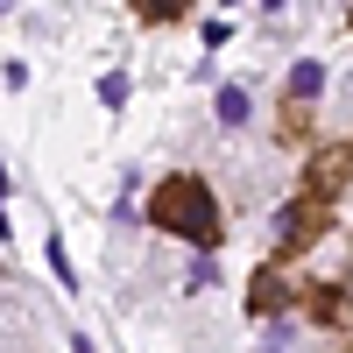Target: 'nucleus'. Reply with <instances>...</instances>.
I'll use <instances>...</instances> for the list:
<instances>
[{"instance_id":"f257e3e1","label":"nucleus","mask_w":353,"mask_h":353,"mask_svg":"<svg viewBox=\"0 0 353 353\" xmlns=\"http://www.w3.org/2000/svg\"><path fill=\"white\" fill-rule=\"evenodd\" d=\"M149 219L163 233H184L191 248H219V205H212V191H205L198 176H170V184H156Z\"/></svg>"},{"instance_id":"f03ea898","label":"nucleus","mask_w":353,"mask_h":353,"mask_svg":"<svg viewBox=\"0 0 353 353\" xmlns=\"http://www.w3.org/2000/svg\"><path fill=\"white\" fill-rule=\"evenodd\" d=\"M318 212H325V191L304 198V205H283L269 226H276V241H283V248H304V241H311V226H318Z\"/></svg>"},{"instance_id":"7ed1b4c3","label":"nucleus","mask_w":353,"mask_h":353,"mask_svg":"<svg viewBox=\"0 0 353 353\" xmlns=\"http://www.w3.org/2000/svg\"><path fill=\"white\" fill-rule=\"evenodd\" d=\"M283 297H290V290H283V276H269V269H261V276H254V290H248L254 318H276V311H283Z\"/></svg>"},{"instance_id":"20e7f679","label":"nucleus","mask_w":353,"mask_h":353,"mask_svg":"<svg viewBox=\"0 0 353 353\" xmlns=\"http://www.w3.org/2000/svg\"><path fill=\"white\" fill-rule=\"evenodd\" d=\"M318 92H325V64H318V57H304V64L290 71V99L304 106V99H318Z\"/></svg>"},{"instance_id":"39448f33","label":"nucleus","mask_w":353,"mask_h":353,"mask_svg":"<svg viewBox=\"0 0 353 353\" xmlns=\"http://www.w3.org/2000/svg\"><path fill=\"white\" fill-rule=\"evenodd\" d=\"M248 113H254L248 92H241V85H226V92H219V121H226V128H248Z\"/></svg>"},{"instance_id":"423d86ee","label":"nucleus","mask_w":353,"mask_h":353,"mask_svg":"<svg viewBox=\"0 0 353 353\" xmlns=\"http://www.w3.org/2000/svg\"><path fill=\"white\" fill-rule=\"evenodd\" d=\"M134 8L149 14V21H176V14H184V0H134Z\"/></svg>"},{"instance_id":"0eeeda50","label":"nucleus","mask_w":353,"mask_h":353,"mask_svg":"<svg viewBox=\"0 0 353 353\" xmlns=\"http://www.w3.org/2000/svg\"><path fill=\"white\" fill-rule=\"evenodd\" d=\"M50 269H57V283H64V290L78 283V276H71V254H64V241H50Z\"/></svg>"},{"instance_id":"6e6552de","label":"nucleus","mask_w":353,"mask_h":353,"mask_svg":"<svg viewBox=\"0 0 353 353\" xmlns=\"http://www.w3.org/2000/svg\"><path fill=\"white\" fill-rule=\"evenodd\" d=\"M71 353H99V346H92V339H85V332H78V339H71Z\"/></svg>"},{"instance_id":"1a4fd4ad","label":"nucleus","mask_w":353,"mask_h":353,"mask_svg":"<svg viewBox=\"0 0 353 353\" xmlns=\"http://www.w3.org/2000/svg\"><path fill=\"white\" fill-rule=\"evenodd\" d=\"M0 8H8V0H0Z\"/></svg>"}]
</instances>
